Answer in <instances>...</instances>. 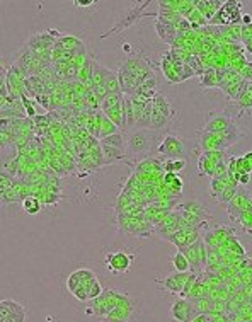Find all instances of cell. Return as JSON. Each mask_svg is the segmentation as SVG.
<instances>
[{
	"label": "cell",
	"instance_id": "cell-1",
	"mask_svg": "<svg viewBox=\"0 0 252 322\" xmlns=\"http://www.w3.org/2000/svg\"><path fill=\"white\" fill-rule=\"evenodd\" d=\"M155 142L157 133H154V130H130V133L126 135V155L140 157L150 154Z\"/></svg>",
	"mask_w": 252,
	"mask_h": 322
},
{
	"label": "cell",
	"instance_id": "cell-2",
	"mask_svg": "<svg viewBox=\"0 0 252 322\" xmlns=\"http://www.w3.org/2000/svg\"><path fill=\"white\" fill-rule=\"evenodd\" d=\"M135 261V254L128 252L125 249L111 250L104 256V266L109 273L113 274H126L130 273L131 264Z\"/></svg>",
	"mask_w": 252,
	"mask_h": 322
},
{
	"label": "cell",
	"instance_id": "cell-3",
	"mask_svg": "<svg viewBox=\"0 0 252 322\" xmlns=\"http://www.w3.org/2000/svg\"><path fill=\"white\" fill-rule=\"evenodd\" d=\"M157 152L164 155V157L170 159H186V145L181 138L174 137V135H167L162 138V142L159 143Z\"/></svg>",
	"mask_w": 252,
	"mask_h": 322
},
{
	"label": "cell",
	"instance_id": "cell-4",
	"mask_svg": "<svg viewBox=\"0 0 252 322\" xmlns=\"http://www.w3.org/2000/svg\"><path fill=\"white\" fill-rule=\"evenodd\" d=\"M198 147L201 150V154L205 152H225L227 149H230L225 142L220 138L217 133H208V131H199V140Z\"/></svg>",
	"mask_w": 252,
	"mask_h": 322
},
{
	"label": "cell",
	"instance_id": "cell-5",
	"mask_svg": "<svg viewBox=\"0 0 252 322\" xmlns=\"http://www.w3.org/2000/svg\"><path fill=\"white\" fill-rule=\"evenodd\" d=\"M198 316L199 314L196 312L187 298H177L170 307V317L177 322H191Z\"/></svg>",
	"mask_w": 252,
	"mask_h": 322
},
{
	"label": "cell",
	"instance_id": "cell-6",
	"mask_svg": "<svg viewBox=\"0 0 252 322\" xmlns=\"http://www.w3.org/2000/svg\"><path fill=\"white\" fill-rule=\"evenodd\" d=\"M147 5H150V2H143V3H140V5L137 7H133V9H130L126 12V15L123 19H119L118 24L114 26V29H111V31H107L106 34H102V38H107V36H111V34H116V33H121L125 27H130V26H133L135 22L138 21L142 15H147V14H143V9H145Z\"/></svg>",
	"mask_w": 252,
	"mask_h": 322
},
{
	"label": "cell",
	"instance_id": "cell-7",
	"mask_svg": "<svg viewBox=\"0 0 252 322\" xmlns=\"http://www.w3.org/2000/svg\"><path fill=\"white\" fill-rule=\"evenodd\" d=\"M154 230L159 237L164 239V241H167L169 236H172V234L179 230V212L172 210V212L164 218L161 224L154 227Z\"/></svg>",
	"mask_w": 252,
	"mask_h": 322
},
{
	"label": "cell",
	"instance_id": "cell-8",
	"mask_svg": "<svg viewBox=\"0 0 252 322\" xmlns=\"http://www.w3.org/2000/svg\"><path fill=\"white\" fill-rule=\"evenodd\" d=\"M152 113L169 119V121L175 116V109L170 106L169 99H167L164 94H159V92L155 94L154 99H152Z\"/></svg>",
	"mask_w": 252,
	"mask_h": 322
},
{
	"label": "cell",
	"instance_id": "cell-9",
	"mask_svg": "<svg viewBox=\"0 0 252 322\" xmlns=\"http://www.w3.org/2000/svg\"><path fill=\"white\" fill-rule=\"evenodd\" d=\"M189 273H179V271H175V273H172V274H167V276L164 278L161 283L164 285V288H166L167 292L172 293V295H179V293L182 292L184 283H186Z\"/></svg>",
	"mask_w": 252,
	"mask_h": 322
},
{
	"label": "cell",
	"instance_id": "cell-10",
	"mask_svg": "<svg viewBox=\"0 0 252 322\" xmlns=\"http://www.w3.org/2000/svg\"><path fill=\"white\" fill-rule=\"evenodd\" d=\"M95 116H97V138H99V140H101V138L109 137V135L118 133V131H121L113 121H111L109 118L106 116V114L102 113L101 109L97 111V114H95Z\"/></svg>",
	"mask_w": 252,
	"mask_h": 322
},
{
	"label": "cell",
	"instance_id": "cell-11",
	"mask_svg": "<svg viewBox=\"0 0 252 322\" xmlns=\"http://www.w3.org/2000/svg\"><path fill=\"white\" fill-rule=\"evenodd\" d=\"M232 125H234V119L232 118H229L227 114H217V116H213L206 123L203 131H208V133H222L227 128H230Z\"/></svg>",
	"mask_w": 252,
	"mask_h": 322
},
{
	"label": "cell",
	"instance_id": "cell-12",
	"mask_svg": "<svg viewBox=\"0 0 252 322\" xmlns=\"http://www.w3.org/2000/svg\"><path fill=\"white\" fill-rule=\"evenodd\" d=\"M222 3L223 2H218V0H196V9L210 22L215 17V14L218 12L220 7H222Z\"/></svg>",
	"mask_w": 252,
	"mask_h": 322
},
{
	"label": "cell",
	"instance_id": "cell-13",
	"mask_svg": "<svg viewBox=\"0 0 252 322\" xmlns=\"http://www.w3.org/2000/svg\"><path fill=\"white\" fill-rule=\"evenodd\" d=\"M181 252V250H179ZM182 254L186 256L187 262H189V268H191V273H201L203 266H201V261H199V250H198V242L193 245H189L187 249L182 250Z\"/></svg>",
	"mask_w": 252,
	"mask_h": 322
},
{
	"label": "cell",
	"instance_id": "cell-14",
	"mask_svg": "<svg viewBox=\"0 0 252 322\" xmlns=\"http://www.w3.org/2000/svg\"><path fill=\"white\" fill-rule=\"evenodd\" d=\"M161 69H162L164 77L167 79V82H170V83H181V79L177 77V74H175L174 67H172L169 51H167V53H164L162 62H161Z\"/></svg>",
	"mask_w": 252,
	"mask_h": 322
},
{
	"label": "cell",
	"instance_id": "cell-15",
	"mask_svg": "<svg viewBox=\"0 0 252 322\" xmlns=\"http://www.w3.org/2000/svg\"><path fill=\"white\" fill-rule=\"evenodd\" d=\"M177 212H189V213H196V215H201L205 218H210L203 208V205L198 200H186V201H179V205L175 206Z\"/></svg>",
	"mask_w": 252,
	"mask_h": 322
},
{
	"label": "cell",
	"instance_id": "cell-16",
	"mask_svg": "<svg viewBox=\"0 0 252 322\" xmlns=\"http://www.w3.org/2000/svg\"><path fill=\"white\" fill-rule=\"evenodd\" d=\"M155 29H157V34L161 36L162 41L167 43V45H172V43H174V39H175V36H177L174 26H170V24H164V22L157 21V22H155Z\"/></svg>",
	"mask_w": 252,
	"mask_h": 322
},
{
	"label": "cell",
	"instance_id": "cell-17",
	"mask_svg": "<svg viewBox=\"0 0 252 322\" xmlns=\"http://www.w3.org/2000/svg\"><path fill=\"white\" fill-rule=\"evenodd\" d=\"M99 143H101V145L113 147V149H118V150H121V152H126L125 135H123L121 131H118V133H114V135H109V137H106V138H101Z\"/></svg>",
	"mask_w": 252,
	"mask_h": 322
},
{
	"label": "cell",
	"instance_id": "cell-18",
	"mask_svg": "<svg viewBox=\"0 0 252 322\" xmlns=\"http://www.w3.org/2000/svg\"><path fill=\"white\" fill-rule=\"evenodd\" d=\"M22 210L27 215H38L41 212V201L36 194H27L22 198Z\"/></svg>",
	"mask_w": 252,
	"mask_h": 322
},
{
	"label": "cell",
	"instance_id": "cell-19",
	"mask_svg": "<svg viewBox=\"0 0 252 322\" xmlns=\"http://www.w3.org/2000/svg\"><path fill=\"white\" fill-rule=\"evenodd\" d=\"M215 165H217V162H213L210 157H208L206 154H201L198 159V170L201 176H210L213 177L215 174Z\"/></svg>",
	"mask_w": 252,
	"mask_h": 322
},
{
	"label": "cell",
	"instance_id": "cell-20",
	"mask_svg": "<svg viewBox=\"0 0 252 322\" xmlns=\"http://www.w3.org/2000/svg\"><path fill=\"white\" fill-rule=\"evenodd\" d=\"M101 149H102V155H104V164H111V162L121 161V159L126 157V152H121V150L113 149V147L101 145Z\"/></svg>",
	"mask_w": 252,
	"mask_h": 322
},
{
	"label": "cell",
	"instance_id": "cell-21",
	"mask_svg": "<svg viewBox=\"0 0 252 322\" xmlns=\"http://www.w3.org/2000/svg\"><path fill=\"white\" fill-rule=\"evenodd\" d=\"M186 165H187L186 159H169V161L164 162V164H162V169H164V172H175V174H179L181 170L186 169Z\"/></svg>",
	"mask_w": 252,
	"mask_h": 322
},
{
	"label": "cell",
	"instance_id": "cell-22",
	"mask_svg": "<svg viewBox=\"0 0 252 322\" xmlns=\"http://www.w3.org/2000/svg\"><path fill=\"white\" fill-rule=\"evenodd\" d=\"M104 114H106V116L109 118L119 130H123V102L118 106H114V107H111V109L104 111Z\"/></svg>",
	"mask_w": 252,
	"mask_h": 322
},
{
	"label": "cell",
	"instance_id": "cell-23",
	"mask_svg": "<svg viewBox=\"0 0 252 322\" xmlns=\"http://www.w3.org/2000/svg\"><path fill=\"white\" fill-rule=\"evenodd\" d=\"M172 266H174V269L179 273H189L191 271L189 262H187L186 256H184L182 252H179V250L172 256Z\"/></svg>",
	"mask_w": 252,
	"mask_h": 322
},
{
	"label": "cell",
	"instance_id": "cell-24",
	"mask_svg": "<svg viewBox=\"0 0 252 322\" xmlns=\"http://www.w3.org/2000/svg\"><path fill=\"white\" fill-rule=\"evenodd\" d=\"M167 241L170 242V244H174L175 247H177L179 250H182L184 249H187L189 247V244H187V237H186V232L184 230H177V232H174L172 236H169V239Z\"/></svg>",
	"mask_w": 252,
	"mask_h": 322
},
{
	"label": "cell",
	"instance_id": "cell-25",
	"mask_svg": "<svg viewBox=\"0 0 252 322\" xmlns=\"http://www.w3.org/2000/svg\"><path fill=\"white\" fill-rule=\"evenodd\" d=\"M191 302V305L194 307L196 312L201 314H210L211 312V300L210 298H187Z\"/></svg>",
	"mask_w": 252,
	"mask_h": 322
},
{
	"label": "cell",
	"instance_id": "cell-26",
	"mask_svg": "<svg viewBox=\"0 0 252 322\" xmlns=\"http://www.w3.org/2000/svg\"><path fill=\"white\" fill-rule=\"evenodd\" d=\"M123 97H125V94H107L106 97H104V101L101 102V106H99V109H101L102 113H104V111L111 109V107L121 104Z\"/></svg>",
	"mask_w": 252,
	"mask_h": 322
},
{
	"label": "cell",
	"instance_id": "cell-27",
	"mask_svg": "<svg viewBox=\"0 0 252 322\" xmlns=\"http://www.w3.org/2000/svg\"><path fill=\"white\" fill-rule=\"evenodd\" d=\"M21 304L14 300H0V322H5L7 317L12 314V310H15Z\"/></svg>",
	"mask_w": 252,
	"mask_h": 322
},
{
	"label": "cell",
	"instance_id": "cell-28",
	"mask_svg": "<svg viewBox=\"0 0 252 322\" xmlns=\"http://www.w3.org/2000/svg\"><path fill=\"white\" fill-rule=\"evenodd\" d=\"M201 83L205 87H217V70L211 67H205V72L201 75Z\"/></svg>",
	"mask_w": 252,
	"mask_h": 322
},
{
	"label": "cell",
	"instance_id": "cell-29",
	"mask_svg": "<svg viewBox=\"0 0 252 322\" xmlns=\"http://www.w3.org/2000/svg\"><path fill=\"white\" fill-rule=\"evenodd\" d=\"M241 41L246 46V50L252 53V22L241 27Z\"/></svg>",
	"mask_w": 252,
	"mask_h": 322
},
{
	"label": "cell",
	"instance_id": "cell-30",
	"mask_svg": "<svg viewBox=\"0 0 252 322\" xmlns=\"http://www.w3.org/2000/svg\"><path fill=\"white\" fill-rule=\"evenodd\" d=\"M237 224L242 227L247 236H252V212H242L237 218Z\"/></svg>",
	"mask_w": 252,
	"mask_h": 322
},
{
	"label": "cell",
	"instance_id": "cell-31",
	"mask_svg": "<svg viewBox=\"0 0 252 322\" xmlns=\"http://www.w3.org/2000/svg\"><path fill=\"white\" fill-rule=\"evenodd\" d=\"M26 319H27V310L22 305H19L15 310H12V314L7 317L5 322H26Z\"/></svg>",
	"mask_w": 252,
	"mask_h": 322
},
{
	"label": "cell",
	"instance_id": "cell-32",
	"mask_svg": "<svg viewBox=\"0 0 252 322\" xmlns=\"http://www.w3.org/2000/svg\"><path fill=\"white\" fill-rule=\"evenodd\" d=\"M237 188H239V186L229 184V186L225 188V191H223V193L220 194V198H218L217 201H218V203H223V205H229L230 200L235 196V193H237Z\"/></svg>",
	"mask_w": 252,
	"mask_h": 322
},
{
	"label": "cell",
	"instance_id": "cell-33",
	"mask_svg": "<svg viewBox=\"0 0 252 322\" xmlns=\"http://www.w3.org/2000/svg\"><path fill=\"white\" fill-rule=\"evenodd\" d=\"M21 101H22L24 111H26V116H29V118H36V109H34V102H33V99H31L27 94H22V95H21Z\"/></svg>",
	"mask_w": 252,
	"mask_h": 322
},
{
	"label": "cell",
	"instance_id": "cell-34",
	"mask_svg": "<svg viewBox=\"0 0 252 322\" xmlns=\"http://www.w3.org/2000/svg\"><path fill=\"white\" fill-rule=\"evenodd\" d=\"M198 274H199V273H189V276H187L186 283H184L182 292L179 293V295H181V298H187V297H189L191 288H193L194 283H196V280H198Z\"/></svg>",
	"mask_w": 252,
	"mask_h": 322
},
{
	"label": "cell",
	"instance_id": "cell-35",
	"mask_svg": "<svg viewBox=\"0 0 252 322\" xmlns=\"http://www.w3.org/2000/svg\"><path fill=\"white\" fill-rule=\"evenodd\" d=\"M74 273H75V276L81 280V283H85V281H90V280H94V278H95V273L90 271L89 268H81V269H77V271H74Z\"/></svg>",
	"mask_w": 252,
	"mask_h": 322
},
{
	"label": "cell",
	"instance_id": "cell-36",
	"mask_svg": "<svg viewBox=\"0 0 252 322\" xmlns=\"http://www.w3.org/2000/svg\"><path fill=\"white\" fill-rule=\"evenodd\" d=\"M87 292H89V300H94V298H97V297L102 295V286L97 281V278L92 281V285L89 286V290H87Z\"/></svg>",
	"mask_w": 252,
	"mask_h": 322
},
{
	"label": "cell",
	"instance_id": "cell-37",
	"mask_svg": "<svg viewBox=\"0 0 252 322\" xmlns=\"http://www.w3.org/2000/svg\"><path fill=\"white\" fill-rule=\"evenodd\" d=\"M81 285H82V283H81V280H79V278L75 276V273H72L70 276L67 278V288H69V292L74 293L75 290H77Z\"/></svg>",
	"mask_w": 252,
	"mask_h": 322
},
{
	"label": "cell",
	"instance_id": "cell-38",
	"mask_svg": "<svg viewBox=\"0 0 252 322\" xmlns=\"http://www.w3.org/2000/svg\"><path fill=\"white\" fill-rule=\"evenodd\" d=\"M72 295L77 298L79 302H87V300H89V292H87V288H85V286H82V285L79 286V288L75 290Z\"/></svg>",
	"mask_w": 252,
	"mask_h": 322
},
{
	"label": "cell",
	"instance_id": "cell-39",
	"mask_svg": "<svg viewBox=\"0 0 252 322\" xmlns=\"http://www.w3.org/2000/svg\"><path fill=\"white\" fill-rule=\"evenodd\" d=\"M7 99H9V90H7V87H2V89H0V111L5 107Z\"/></svg>",
	"mask_w": 252,
	"mask_h": 322
},
{
	"label": "cell",
	"instance_id": "cell-40",
	"mask_svg": "<svg viewBox=\"0 0 252 322\" xmlns=\"http://www.w3.org/2000/svg\"><path fill=\"white\" fill-rule=\"evenodd\" d=\"M75 7H90V5H95L94 0H75L74 2Z\"/></svg>",
	"mask_w": 252,
	"mask_h": 322
},
{
	"label": "cell",
	"instance_id": "cell-41",
	"mask_svg": "<svg viewBox=\"0 0 252 322\" xmlns=\"http://www.w3.org/2000/svg\"><path fill=\"white\" fill-rule=\"evenodd\" d=\"M249 181H251V174H241L239 179H237L239 186H247V184H249Z\"/></svg>",
	"mask_w": 252,
	"mask_h": 322
},
{
	"label": "cell",
	"instance_id": "cell-42",
	"mask_svg": "<svg viewBox=\"0 0 252 322\" xmlns=\"http://www.w3.org/2000/svg\"><path fill=\"white\" fill-rule=\"evenodd\" d=\"M101 322H126V321L116 319V317H111V316H106V317H101Z\"/></svg>",
	"mask_w": 252,
	"mask_h": 322
},
{
	"label": "cell",
	"instance_id": "cell-43",
	"mask_svg": "<svg viewBox=\"0 0 252 322\" xmlns=\"http://www.w3.org/2000/svg\"><path fill=\"white\" fill-rule=\"evenodd\" d=\"M244 159H246V161L249 162V165H251V169H252V152H249V154L244 155Z\"/></svg>",
	"mask_w": 252,
	"mask_h": 322
},
{
	"label": "cell",
	"instance_id": "cell-44",
	"mask_svg": "<svg viewBox=\"0 0 252 322\" xmlns=\"http://www.w3.org/2000/svg\"><path fill=\"white\" fill-rule=\"evenodd\" d=\"M0 69H2V62H0Z\"/></svg>",
	"mask_w": 252,
	"mask_h": 322
}]
</instances>
